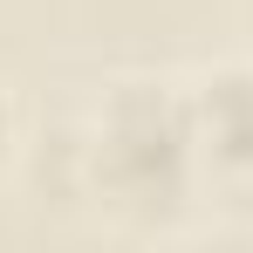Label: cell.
Here are the masks:
<instances>
[{"label":"cell","mask_w":253,"mask_h":253,"mask_svg":"<svg viewBox=\"0 0 253 253\" xmlns=\"http://www.w3.org/2000/svg\"><path fill=\"white\" fill-rule=\"evenodd\" d=\"M199 206L253 212V62H219L185 83Z\"/></svg>","instance_id":"cell-2"},{"label":"cell","mask_w":253,"mask_h":253,"mask_svg":"<svg viewBox=\"0 0 253 253\" xmlns=\"http://www.w3.org/2000/svg\"><path fill=\"white\" fill-rule=\"evenodd\" d=\"M14 151H21V117H14L7 83H0V178H7V165H14Z\"/></svg>","instance_id":"cell-3"},{"label":"cell","mask_w":253,"mask_h":253,"mask_svg":"<svg viewBox=\"0 0 253 253\" xmlns=\"http://www.w3.org/2000/svg\"><path fill=\"white\" fill-rule=\"evenodd\" d=\"M83 192L96 199V212L137 233H165L199 206L185 83L124 76L96 96L83 130Z\"/></svg>","instance_id":"cell-1"}]
</instances>
